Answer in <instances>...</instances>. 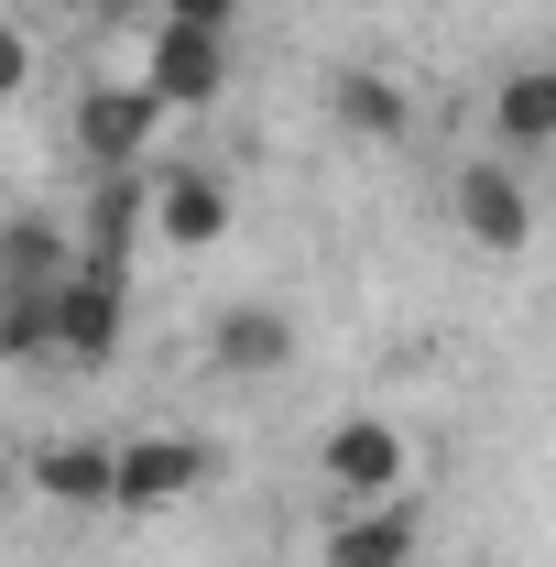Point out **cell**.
Masks as SVG:
<instances>
[{
    "instance_id": "6da1fadb",
    "label": "cell",
    "mask_w": 556,
    "mask_h": 567,
    "mask_svg": "<svg viewBox=\"0 0 556 567\" xmlns=\"http://www.w3.org/2000/svg\"><path fill=\"white\" fill-rule=\"evenodd\" d=\"M121 295H132V262L121 251H87L66 284V306H55V350L66 360H110L121 350Z\"/></svg>"
},
{
    "instance_id": "7a4b0ae2",
    "label": "cell",
    "mask_w": 556,
    "mask_h": 567,
    "mask_svg": "<svg viewBox=\"0 0 556 567\" xmlns=\"http://www.w3.org/2000/svg\"><path fill=\"white\" fill-rule=\"evenodd\" d=\"M218 76H229V33H208V22H153V66H142V87H153L164 110H208Z\"/></svg>"
},
{
    "instance_id": "3957f363",
    "label": "cell",
    "mask_w": 556,
    "mask_h": 567,
    "mask_svg": "<svg viewBox=\"0 0 556 567\" xmlns=\"http://www.w3.org/2000/svg\"><path fill=\"white\" fill-rule=\"evenodd\" d=\"M153 121H164L153 87H87V99H76V153H87L99 175H132L142 142H153Z\"/></svg>"
},
{
    "instance_id": "277c9868",
    "label": "cell",
    "mask_w": 556,
    "mask_h": 567,
    "mask_svg": "<svg viewBox=\"0 0 556 567\" xmlns=\"http://www.w3.org/2000/svg\"><path fill=\"white\" fill-rule=\"evenodd\" d=\"M328 481H339L349 502H393V492H404V436H393L382 415L328 425Z\"/></svg>"
},
{
    "instance_id": "5b68a950",
    "label": "cell",
    "mask_w": 556,
    "mask_h": 567,
    "mask_svg": "<svg viewBox=\"0 0 556 567\" xmlns=\"http://www.w3.org/2000/svg\"><path fill=\"white\" fill-rule=\"evenodd\" d=\"M459 229H470L481 251H524V240H535L524 175H513V164H470V175H459Z\"/></svg>"
},
{
    "instance_id": "8992f818",
    "label": "cell",
    "mask_w": 556,
    "mask_h": 567,
    "mask_svg": "<svg viewBox=\"0 0 556 567\" xmlns=\"http://www.w3.org/2000/svg\"><path fill=\"white\" fill-rule=\"evenodd\" d=\"M197 481H208V447H197V436H132V447H121V502H132V513L186 502Z\"/></svg>"
},
{
    "instance_id": "52a82bcc",
    "label": "cell",
    "mask_w": 556,
    "mask_h": 567,
    "mask_svg": "<svg viewBox=\"0 0 556 567\" xmlns=\"http://www.w3.org/2000/svg\"><path fill=\"white\" fill-rule=\"evenodd\" d=\"M153 229H164L175 251H208L218 229H229V186H218V175H197V164L153 175Z\"/></svg>"
},
{
    "instance_id": "ba28073f",
    "label": "cell",
    "mask_w": 556,
    "mask_h": 567,
    "mask_svg": "<svg viewBox=\"0 0 556 567\" xmlns=\"http://www.w3.org/2000/svg\"><path fill=\"white\" fill-rule=\"evenodd\" d=\"M33 492H55V502H121V447H99V436L33 447Z\"/></svg>"
},
{
    "instance_id": "9c48e42d",
    "label": "cell",
    "mask_w": 556,
    "mask_h": 567,
    "mask_svg": "<svg viewBox=\"0 0 556 567\" xmlns=\"http://www.w3.org/2000/svg\"><path fill=\"white\" fill-rule=\"evenodd\" d=\"M208 350H218V371L262 382V371H284V360H295V328H284L274 306H229V317L208 328Z\"/></svg>"
},
{
    "instance_id": "30bf717a",
    "label": "cell",
    "mask_w": 556,
    "mask_h": 567,
    "mask_svg": "<svg viewBox=\"0 0 556 567\" xmlns=\"http://www.w3.org/2000/svg\"><path fill=\"white\" fill-rule=\"evenodd\" d=\"M404 557H415V513L404 502L339 513V535H328V567H404Z\"/></svg>"
},
{
    "instance_id": "8fae6325",
    "label": "cell",
    "mask_w": 556,
    "mask_h": 567,
    "mask_svg": "<svg viewBox=\"0 0 556 567\" xmlns=\"http://www.w3.org/2000/svg\"><path fill=\"white\" fill-rule=\"evenodd\" d=\"M491 132L513 142V153L556 142V66H513L502 76V87H491Z\"/></svg>"
},
{
    "instance_id": "7c38bea8",
    "label": "cell",
    "mask_w": 556,
    "mask_h": 567,
    "mask_svg": "<svg viewBox=\"0 0 556 567\" xmlns=\"http://www.w3.org/2000/svg\"><path fill=\"white\" fill-rule=\"evenodd\" d=\"M339 121L371 132V142H393V132H404V99H393L382 76H339Z\"/></svg>"
},
{
    "instance_id": "4fadbf2b",
    "label": "cell",
    "mask_w": 556,
    "mask_h": 567,
    "mask_svg": "<svg viewBox=\"0 0 556 567\" xmlns=\"http://www.w3.org/2000/svg\"><path fill=\"white\" fill-rule=\"evenodd\" d=\"M229 11L240 0H164V22H208V33H229Z\"/></svg>"
}]
</instances>
